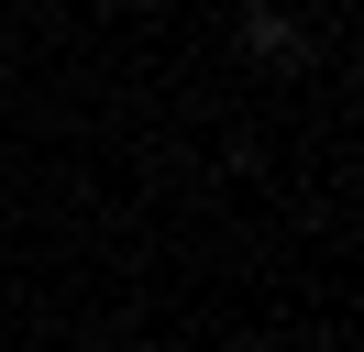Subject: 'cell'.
<instances>
[{
	"label": "cell",
	"mask_w": 364,
	"mask_h": 352,
	"mask_svg": "<svg viewBox=\"0 0 364 352\" xmlns=\"http://www.w3.org/2000/svg\"><path fill=\"white\" fill-rule=\"evenodd\" d=\"M243 55H265V66H298V22H287V11H243Z\"/></svg>",
	"instance_id": "obj_1"
},
{
	"label": "cell",
	"mask_w": 364,
	"mask_h": 352,
	"mask_svg": "<svg viewBox=\"0 0 364 352\" xmlns=\"http://www.w3.org/2000/svg\"><path fill=\"white\" fill-rule=\"evenodd\" d=\"M166 352H199V341H166Z\"/></svg>",
	"instance_id": "obj_2"
},
{
	"label": "cell",
	"mask_w": 364,
	"mask_h": 352,
	"mask_svg": "<svg viewBox=\"0 0 364 352\" xmlns=\"http://www.w3.org/2000/svg\"><path fill=\"white\" fill-rule=\"evenodd\" d=\"M0 44H11V33H0Z\"/></svg>",
	"instance_id": "obj_3"
}]
</instances>
